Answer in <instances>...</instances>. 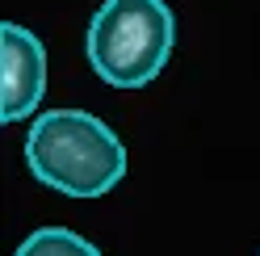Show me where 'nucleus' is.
<instances>
[{
  "label": "nucleus",
  "mask_w": 260,
  "mask_h": 256,
  "mask_svg": "<svg viewBox=\"0 0 260 256\" xmlns=\"http://www.w3.org/2000/svg\"><path fill=\"white\" fill-rule=\"evenodd\" d=\"M13 256H105V252L72 227H34Z\"/></svg>",
  "instance_id": "nucleus-4"
},
{
  "label": "nucleus",
  "mask_w": 260,
  "mask_h": 256,
  "mask_svg": "<svg viewBox=\"0 0 260 256\" xmlns=\"http://www.w3.org/2000/svg\"><path fill=\"white\" fill-rule=\"evenodd\" d=\"M25 168L63 198H105L126 177V143L88 109H46L25 135Z\"/></svg>",
  "instance_id": "nucleus-1"
},
{
  "label": "nucleus",
  "mask_w": 260,
  "mask_h": 256,
  "mask_svg": "<svg viewBox=\"0 0 260 256\" xmlns=\"http://www.w3.org/2000/svg\"><path fill=\"white\" fill-rule=\"evenodd\" d=\"M176 46V17L168 0H101L88 21V68L109 88L135 92L168 68Z\"/></svg>",
  "instance_id": "nucleus-2"
},
{
  "label": "nucleus",
  "mask_w": 260,
  "mask_h": 256,
  "mask_svg": "<svg viewBox=\"0 0 260 256\" xmlns=\"http://www.w3.org/2000/svg\"><path fill=\"white\" fill-rule=\"evenodd\" d=\"M0 55H5V76H0V118L21 122L38 109L46 97V46L34 29L17 21L0 25Z\"/></svg>",
  "instance_id": "nucleus-3"
}]
</instances>
